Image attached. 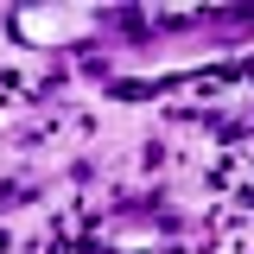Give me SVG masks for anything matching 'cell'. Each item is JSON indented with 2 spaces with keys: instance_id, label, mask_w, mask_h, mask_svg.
<instances>
[{
  "instance_id": "cell-1",
  "label": "cell",
  "mask_w": 254,
  "mask_h": 254,
  "mask_svg": "<svg viewBox=\"0 0 254 254\" xmlns=\"http://www.w3.org/2000/svg\"><path fill=\"white\" fill-rule=\"evenodd\" d=\"M19 32H32V38H64V32H76V19L70 13H26Z\"/></svg>"
}]
</instances>
